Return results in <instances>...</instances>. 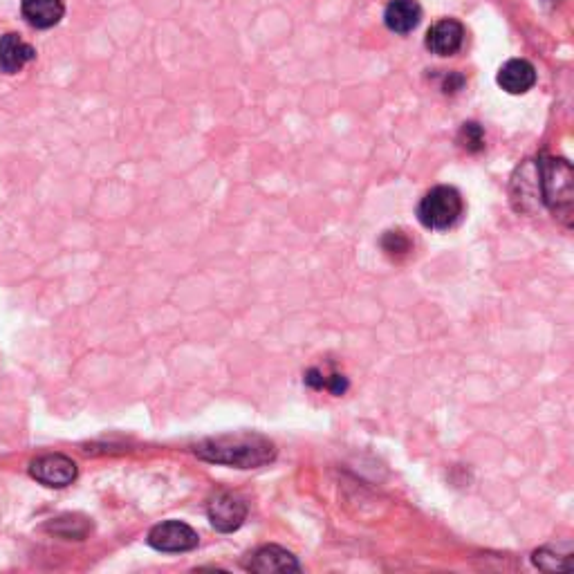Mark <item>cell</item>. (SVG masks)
I'll list each match as a JSON object with an SVG mask.
<instances>
[{
	"instance_id": "6da1fadb",
	"label": "cell",
	"mask_w": 574,
	"mask_h": 574,
	"mask_svg": "<svg viewBox=\"0 0 574 574\" xmlns=\"http://www.w3.org/2000/svg\"><path fill=\"white\" fill-rule=\"evenodd\" d=\"M200 460L236 469H258L274 462L276 447L261 433H231L207 438L193 447Z\"/></svg>"
},
{
	"instance_id": "7a4b0ae2",
	"label": "cell",
	"mask_w": 574,
	"mask_h": 574,
	"mask_svg": "<svg viewBox=\"0 0 574 574\" xmlns=\"http://www.w3.org/2000/svg\"><path fill=\"white\" fill-rule=\"evenodd\" d=\"M536 180H539L543 205L563 225H572L574 214V171L563 157H541L536 164Z\"/></svg>"
},
{
	"instance_id": "3957f363",
	"label": "cell",
	"mask_w": 574,
	"mask_h": 574,
	"mask_svg": "<svg viewBox=\"0 0 574 574\" xmlns=\"http://www.w3.org/2000/svg\"><path fill=\"white\" fill-rule=\"evenodd\" d=\"M462 216V196L458 189L440 184L422 198L418 207V220L427 229L444 231L456 225Z\"/></svg>"
},
{
	"instance_id": "277c9868",
	"label": "cell",
	"mask_w": 574,
	"mask_h": 574,
	"mask_svg": "<svg viewBox=\"0 0 574 574\" xmlns=\"http://www.w3.org/2000/svg\"><path fill=\"white\" fill-rule=\"evenodd\" d=\"M207 514L211 525H214L218 532L229 534L243 527L247 518V503L243 496H238L234 492H218L209 501Z\"/></svg>"
},
{
	"instance_id": "5b68a950",
	"label": "cell",
	"mask_w": 574,
	"mask_h": 574,
	"mask_svg": "<svg viewBox=\"0 0 574 574\" xmlns=\"http://www.w3.org/2000/svg\"><path fill=\"white\" fill-rule=\"evenodd\" d=\"M198 532L182 521H166L148 532V545L160 552H191L198 548Z\"/></svg>"
},
{
	"instance_id": "8992f818",
	"label": "cell",
	"mask_w": 574,
	"mask_h": 574,
	"mask_svg": "<svg viewBox=\"0 0 574 574\" xmlns=\"http://www.w3.org/2000/svg\"><path fill=\"white\" fill-rule=\"evenodd\" d=\"M30 474L45 487H68L77 480L79 469L77 462L63 453H48L32 462Z\"/></svg>"
},
{
	"instance_id": "52a82bcc",
	"label": "cell",
	"mask_w": 574,
	"mask_h": 574,
	"mask_svg": "<svg viewBox=\"0 0 574 574\" xmlns=\"http://www.w3.org/2000/svg\"><path fill=\"white\" fill-rule=\"evenodd\" d=\"M245 568L258 574H290L299 572L301 563L296 561L292 552L279 548V545H263V548H258L252 557H249Z\"/></svg>"
},
{
	"instance_id": "ba28073f",
	"label": "cell",
	"mask_w": 574,
	"mask_h": 574,
	"mask_svg": "<svg viewBox=\"0 0 574 574\" xmlns=\"http://www.w3.org/2000/svg\"><path fill=\"white\" fill-rule=\"evenodd\" d=\"M465 43V27L456 18H442L427 32V48L438 57H453Z\"/></svg>"
},
{
	"instance_id": "9c48e42d",
	"label": "cell",
	"mask_w": 574,
	"mask_h": 574,
	"mask_svg": "<svg viewBox=\"0 0 574 574\" xmlns=\"http://www.w3.org/2000/svg\"><path fill=\"white\" fill-rule=\"evenodd\" d=\"M498 86H501L509 95H525L527 90L534 88L536 83V70L530 61L525 59H512L498 70Z\"/></svg>"
},
{
	"instance_id": "30bf717a",
	"label": "cell",
	"mask_w": 574,
	"mask_h": 574,
	"mask_svg": "<svg viewBox=\"0 0 574 574\" xmlns=\"http://www.w3.org/2000/svg\"><path fill=\"white\" fill-rule=\"evenodd\" d=\"M36 59V52L30 43H25L18 34L0 36V70L5 74L21 72L27 63Z\"/></svg>"
},
{
	"instance_id": "8fae6325",
	"label": "cell",
	"mask_w": 574,
	"mask_h": 574,
	"mask_svg": "<svg viewBox=\"0 0 574 574\" xmlns=\"http://www.w3.org/2000/svg\"><path fill=\"white\" fill-rule=\"evenodd\" d=\"M422 21V7L415 0H391L386 5L384 23L395 34H409Z\"/></svg>"
},
{
	"instance_id": "7c38bea8",
	"label": "cell",
	"mask_w": 574,
	"mask_h": 574,
	"mask_svg": "<svg viewBox=\"0 0 574 574\" xmlns=\"http://www.w3.org/2000/svg\"><path fill=\"white\" fill-rule=\"evenodd\" d=\"M21 12L25 21L36 30H50V27L59 25V21L66 14L63 0H23Z\"/></svg>"
},
{
	"instance_id": "4fadbf2b",
	"label": "cell",
	"mask_w": 574,
	"mask_h": 574,
	"mask_svg": "<svg viewBox=\"0 0 574 574\" xmlns=\"http://www.w3.org/2000/svg\"><path fill=\"white\" fill-rule=\"evenodd\" d=\"M45 532L66 541H83L92 532V521L81 514H63L52 518V521L45 525Z\"/></svg>"
},
{
	"instance_id": "5bb4252c",
	"label": "cell",
	"mask_w": 574,
	"mask_h": 574,
	"mask_svg": "<svg viewBox=\"0 0 574 574\" xmlns=\"http://www.w3.org/2000/svg\"><path fill=\"white\" fill-rule=\"evenodd\" d=\"M561 559H572V552L566 550V554H561L559 550L554 552L552 548H541V550L534 552V566L541 568V570H548V572L570 570L568 563H561Z\"/></svg>"
},
{
	"instance_id": "9a60e30c",
	"label": "cell",
	"mask_w": 574,
	"mask_h": 574,
	"mask_svg": "<svg viewBox=\"0 0 574 574\" xmlns=\"http://www.w3.org/2000/svg\"><path fill=\"white\" fill-rule=\"evenodd\" d=\"M458 142L469 153H478L485 148V133L476 122H467L462 124L460 133H458Z\"/></svg>"
},
{
	"instance_id": "2e32d148",
	"label": "cell",
	"mask_w": 574,
	"mask_h": 574,
	"mask_svg": "<svg viewBox=\"0 0 574 574\" xmlns=\"http://www.w3.org/2000/svg\"><path fill=\"white\" fill-rule=\"evenodd\" d=\"M382 247L388 256H406L411 252V238L404 231H386Z\"/></svg>"
}]
</instances>
